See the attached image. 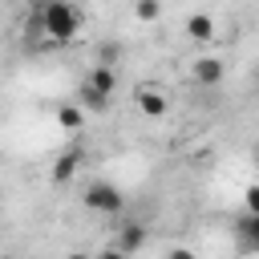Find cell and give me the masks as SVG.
Masks as SVG:
<instances>
[{"label": "cell", "instance_id": "6da1fadb", "mask_svg": "<svg viewBox=\"0 0 259 259\" xmlns=\"http://www.w3.org/2000/svg\"><path fill=\"white\" fill-rule=\"evenodd\" d=\"M36 28H40L49 40L65 45V40H73V36L81 32V12H77L73 0H45L40 12H36Z\"/></svg>", "mask_w": 259, "mask_h": 259}, {"label": "cell", "instance_id": "7a4b0ae2", "mask_svg": "<svg viewBox=\"0 0 259 259\" xmlns=\"http://www.w3.org/2000/svg\"><path fill=\"white\" fill-rule=\"evenodd\" d=\"M81 202H85L89 210H97V214H121V206H125V194H121L113 182L97 178V182H89V186H85Z\"/></svg>", "mask_w": 259, "mask_h": 259}, {"label": "cell", "instance_id": "3957f363", "mask_svg": "<svg viewBox=\"0 0 259 259\" xmlns=\"http://www.w3.org/2000/svg\"><path fill=\"white\" fill-rule=\"evenodd\" d=\"M190 77H194V85H206V89H214V85H223V77H227V65H223L219 57H198V61L190 65Z\"/></svg>", "mask_w": 259, "mask_h": 259}, {"label": "cell", "instance_id": "277c9868", "mask_svg": "<svg viewBox=\"0 0 259 259\" xmlns=\"http://www.w3.org/2000/svg\"><path fill=\"white\" fill-rule=\"evenodd\" d=\"M134 101H138V109H142L146 117H162V113L170 109V105H166V93H162V89H150V85H142Z\"/></svg>", "mask_w": 259, "mask_h": 259}, {"label": "cell", "instance_id": "5b68a950", "mask_svg": "<svg viewBox=\"0 0 259 259\" xmlns=\"http://www.w3.org/2000/svg\"><path fill=\"white\" fill-rule=\"evenodd\" d=\"M85 81H89L97 93H105V97H109V93H113V85H117V73H113V65H93Z\"/></svg>", "mask_w": 259, "mask_h": 259}, {"label": "cell", "instance_id": "8992f818", "mask_svg": "<svg viewBox=\"0 0 259 259\" xmlns=\"http://www.w3.org/2000/svg\"><path fill=\"white\" fill-rule=\"evenodd\" d=\"M146 247V227H138V223H130V227H121V235H117V247L113 251H142Z\"/></svg>", "mask_w": 259, "mask_h": 259}, {"label": "cell", "instance_id": "52a82bcc", "mask_svg": "<svg viewBox=\"0 0 259 259\" xmlns=\"http://www.w3.org/2000/svg\"><path fill=\"white\" fill-rule=\"evenodd\" d=\"M186 36H190V40H210V36H214V20H210L206 12H194V16L186 20Z\"/></svg>", "mask_w": 259, "mask_h": 259}, {"label": "cell", "instance_id": "ba28073f", "mask_svg": "<svg viewBox=\"0 0 259 259\" xmlns=\"http://www.w3.org/2000/svg\"><path fill=\"white\" fill-rule=\"evenodd\" d=\"M77 162H81L77 150H73V154H61V158L53 162V182H69V178L77 174Z\"/></svg>", "mask_w": 259, "mask_h": 259}, {"label": "cell", "instance_id": "9c48e42d", "mask_svg": "<svg viewBox=\"0 0 259 259\" xmlns=\"http://www.w3.org/2000/svg\"><path fill=\"white\" fill-rule=\"evenodd\" d=\"M77 97H81V105H85V109H93V113H101V109H109V97H105V93H97V89H93L89 81H85V85L77 89Z\"/></svg>", "mask_w": 259, "mask_h": 259}, {"label": "cell", "instance_id": "30bf717a", "mask_svg": "<svg viewBox=\"0 0 259 259\" xmlns=\"http://www.w3.org/2000/svg\"><path fill=\"white\" fill-rule=\"evenodd\" d=\"M57 125H61V130H81V125H85L81 105H61V109H57Z\"/></svg>", "mask_w": 259, "mask_h": 259}, {"label": "cell", "instance_id": "8fae6325", "mask_svg": "<svg viewBox=\"0 0 259 259\" xmlns=\"http://www.w3.org/2000/svg\"><path fill=\"white\" fill-rule=\"evenodd\" d=\"M134 16H138L142 24L162 20V0H134Z\"/></svg>", "mask_w": 259, "mask_h": 259}, {"label": "cell", "instance_id": "7c38bea8", "mask_svg": "<svg viewBox=\"0 0 259 259\" xmlns=\"http://www.w3.org/2000/svg\"><path fill=\"white\" fill-rule=\"evenodd\" d=\"M117 61H121V45H117V40L97 45V65H117Z\"/></svg>", "mask_w": 259, "mask_h": 259}, {"label": "cell", "instance_id": "4fadbf2b", "mask_svg": "<svg viewBox=\"0 0 259 259\" xmlns=\"http://www.w3.org/2000/svg\"><path fill=\"white\" fill-rule=\"evenodd\" d=\"M243 198H247V210H255V214H259V182H251Z\"/></svg>", "mask_w": 259, "mask_h": 259}, {"label": "cell", "instance_id": "5bb4252c", "mask_svg": "<svg viewBox=\"0 0 259 259\" xmlns=\"http://www.w3.org/2000/svg\"><path fill=\"white\" fill-rule=\"evenodd\" d=\"M247 251H255V255H259V235H255V239H251V247H247Z\"/></svg>", "mask_w": 259, "mask_h": 259}, {"label": "cell", "instance_id": "9a60e30c", "mask_svg": "<svg viewBox=\"0 0 259 259\" xmlns=\"http://www.w3.org/2000/svg\"><path fill=\"white\" fill-rule=\"evenodd\" d=\"M255 162H259V146H255Z\"/></svg>", "mask_w": 259, "mask_h": 259}, {"label": "cell", "instance_id": "2e32d148", "mask_svg": "<svg viewBox=\"0 0 259 259\" xmlns=\"http://www.w3.org/2000/svg\"><path fill=\"white\" fill-rule=\"evenodd\" d=\"M255 85H259V69H255Z\"/></svg>", "mask_w": 259, "mask_h": 259}]
</instances>
